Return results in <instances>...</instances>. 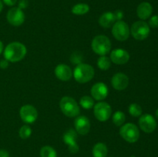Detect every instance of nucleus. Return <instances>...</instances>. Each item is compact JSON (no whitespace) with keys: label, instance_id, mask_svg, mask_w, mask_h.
Segmentation results:
<instances>
[{"label":"nucleus","instance_id":"1","mask_svg":"<svg viewBox=\"0 0 158 157\" xmlns=\"http://www.w3.org/2000/svg\"><path fill=\"white\" fill-rule=\"evenodd\" d=\"M26 53L27 49L25 45L19 42H13L5 48L4 57L11 62H17L23 60Z\"/></svg>","mask_w":158,"mask_h":157},{"label":"nucleus","instance_id":"2","mask_svg":"<svg viewBox=\"0 0 158 157\" xmlns=\"http://www.w3.org/2000/svg\"><path fill=\"white\" fill-rule=\"evenodd\" d=\"M95 75L93 66L86 63H80L76 66L73 75L79 83H86L90 81Z\"/></svg>","mask_w":158,"mask_h":157},{"label":"nucleus","instance_id":"3","mask_svg":"<svg viewBox=\"0 0 158 157\" xmlns=\"http://www.w3.org/2000/svg\"><path fill=\"white\" fill-rule=\"evenodd\" d=\"M60 107L65 115L70 118L77 117L80 112L78 103L70 96H64L60 102Z\"/></svg>","mask_w":158,"mask_h":157},{"label":"nucleus","instance_id":"4","mask_svg":"<svg viewBox=\"0 0 158 157\" xmlns=\"http://www.w3.org/2000/svg\"><path fill=\"white\" fill-rule=\"evenodd\" d=\"M91 47L93 51L97 55L100 56L106 55L109 53L111 49L110 40L106 35H97L93 39Z\"/></svg>","mask_w":158,"mask_h":157},{"label":"nucleus","instance_id":"5","mask_svg":"<svg viewBox=\"0 0 158 157\" xmlns=\"http://www.w3.org/2000/svg\"><path fill=\"white\" fill-rule=\"evenodd\" d=\"M120 135L127 143H134L140 138V131L136 125L127 123L120 128Z\"/></svg>","mask_w":158,"mask_h":157},{"label":"nucleus","instance_id":"6","mask_svg":"<svg viewBox=\"0 0 158 157\" xmlns=\"http://www.w3.org/2000/svg\"><path fill=\"white\" fill-rule=\"evenodd\" d=\"M132 36L137 40H144L149 35L151 32L150 26L148 23L143 20L137 21L132 25L131 29Z\"/></svg>","mask_w":158,"mask_h":157},{"label":"nucleus","instance_id":"7","mask_svg":"<svg viewBox=\"0 0 158 157\" xmlns=\"http://www.w3.org/2000/svg\"><path fill=\"white\" fill-rule=\"evenodd\" d=\"M112 34L118 41H126L130 36L129 26L124 21H117L112 27Z\"/></svg>","mask_w":158,"mask_h":157},{"label":"nucleus","instance_id":"8","mask_svg":"<svg viewBox=\"0 0 158 157\" xmlns=\"http://www.w3.org/2000/svg\"><path fill=\"white\" fill-rule=\"evenodd\" d=\"M94 113L96 119L99 121H107L112 113L111 106L105 102H100L94 106Z\"/></svg>","mask_w":158,"mask_h":157},{"label":"nucleus","instance_id":"9","mask_svg":"<svg viewBox=\"0 0 158 157\" xmlns=\"http://www.w3.org/2000/svg\"><path fill=\"white\" fill-rule=\"evenodd\" d=\"M19 115L20 118L24 123L27 124H32L37 119L38 112L33 106L25 105L20 108Z\"/></svg>","mask_w":158,"mask_h":157},{"label":"nucleus","instance_id":"10","mask_svg":"<svg viewBox=\"0 0 158 157\" xmlns=\"http://www.w3.org/2000/svg\"><path fill=\"white\" fill-rule=\"evenodd\" d=\"M6 18L9 24L13 26H19L24 22L25 14L22 9L18 7H12L8 11Z\"/></svg>","mask_w":158,"mask_h":157},{"label":"nucleus","instance_id":"11","mask_svg":"<svg viewBox=\"0 0 158 157\" xmlns=\"http://www.w3.org/2000/svg\"><path fill=\"white\" fill-rule=\"evenodd\" d=\"M139 126L142 131L146 133H151L157 127V122L151 114H143L139 119Z\"/></svg>","mask_w":158,"mask_h":157},{"label":"nucleus","instance_id":"12","mask_svg":"<svg viewBox=\"0 0 158 157\" xmlns=\"http://www.w3.org/2000/svg\"><path fill=\"white\" fill-rule=\"evenodd\" d=\"M77 134L78 133L76 130L70 129L66 131L63 135V142L68 146V149L71 153H77L80 149L77 143Z\"/></svg>","mask_w":158,"mask_h":157},{"label":"nucleus","instance_id":"13","mask_svg":"<svg viewBox=\"0 0 158 157\" xmlns=\"http://www.w3.org/2000/svg\"><path fill=\"white\" fill-rule=\"evenodd\" d=\"M74 127L77 133L82 135H87L90 130V122L87 117L84 115L77 116L74 121Z\"/></svg>","mask_w":158,"mask_h":157},{"label":"nucleus","instance_id":"14","mask_svg":"<svg viewBox=\"0 0 158 157\" xmlns=\"http://www.w3.org/2000/svg\"><path fill=\"white\" fill-rule=\"evenodd\" d=\"M108 87L103 83H95L92 86L90 90L91 96L94 99L101 101L105 99L108 95Z\"/></svg>","mask_w":158,"mask_h":157},{"label":"nucleus","instance_id":"15","mask_svg":"<svg viewBox=\"0 0 158 157\" xmlns=\"http://www.w3.org/2000/svg\"><path fill=\"white\" fill-rule=\"evenodd\" d=\"M111 85L116 90H124L129 85V78L122 72L116 73L111 78Z\"/></svg>","mask_w":158,"mask_h":157},{"label":"nucleus","instance_id":"16","mask_svg":"<svg viewBox=\"0 0 158 157\" xmlns=\"http://www.w3.org/2000/svg\"><path fill=\"white\" fill-rule=\"evenodd\" d=\"M110 60L117 65H123L128 62L130 54L127 50L123 49H114L110 52Z\"/></svg>","mask_w":158,"mask_h":157},{"label":"nucleus","instance_id":"17","mask_svg":"<svg viewBox=\"0 0 158 157\" xmlns=\"http://www.w3.org/2000/svg\"><path fill=\"white\" fill-rule=\"evenodd\" d=\"M55 75L61 81H69L73 76V71L66 64H59L55 69Z\"/></svg>","mask_w":158,"mask_h":157},{"label":"nucleus","instance_id":"18","mask_svg":"<svg viewBox=\"0 0 158 157\" xmlns=\"http://www.w3.org/2000/svg\"><path fill=\"white\" fill-rule=\"evenodd\" d=\"M153 12V7L151 3L148 2H143L137 6V16L141 20H146L151 16Z\"/></svg>","mask_w":158,"mask_h":157},{"label":"nucleus","instance_id":"19","mask_svg":"<svg viewBox=\"0 0 158 157\" xmlns=\"http://www.w3.org/2000/svg\"><path fill=\"white\" fill-rule=\"evenodd\" d=\"M116 22L114 12H106L102 14L99 18V24L100 26L105 29H109L112 27Z\"/></svg>","mask_w":158,"mask_h":157},{"label":"nucleus","instance_id":"20","mask_svg":"<svg viewBox=\"0 0 158 157\" xmlns=\"http://www.w3.org/2000/svg\"><path fill=\"white\" fill-rule=\"evenodd\" d=\"M92 152L94 157H106L108 152L107 146L104 143H98L94 145Z\"/></svg>","mask_w":158,"mask_h":157},{"label":"nucleus","instance_id":"21","mask_svg":"<svg viewBox=\"0 0 158 157\" xmlns=\"http://www.w3.org/2000/svg\"><path fill=\"white\" fill-rule=\"evenodd\" d=\"M89 11V6L86 3H78L72 8V13L77 15H83L88 13Z\"/></svg>","mask_w":158,"mask_h":157},{"label":"nucleus","instance_id":"22","mask_svg":"<svg viewBox=\"0 0 158 157\" xmlns=\"http://www.w3.org/2000/svg\"><path fill=\"white\" fill-rule=\"evenodd\" d=\"M111 60L106 55H102L97 60V66L101 70H107L110 68Z\"/></svg>","mask_w":158,"mask_h":157},{"label":"nucleus","instance_id":"23","mask_svg":"<svg viewBox=\"0 0 158 157\" xmlns=\"http://www.w3.org/2000/svg\"><path fill=\"white\" fill-rule=\"evenodd\" d=\"M126 120V115L121 111H117L113 115V123L117 126H121Z\"/></svg>","mask_w":158,"mask_h":157},{"label":"nucleus","instance_id":"24","mask_svg":"<svg viewBox=\"0 0 158 157\" xmlns=\"http://www.w3.org/2000/svg\"><path fill=\"white\" fill-rule=\"evenodd\" d=\"M41 157H57L56 151L49 146H45L40 149Z\"/></svg>","mask_w":158,"mask_h":157},{"label":"nucleus","instance_id":"25","mask_svg":"<svg viewBox=\"0 0 158 157\" xmlns=\"http://www.w3.org/2000/svg\"><path fill=\"white\" fill-rule=\"evenodd\" d=\"M80 104L83 109H89L94 106V100L91 96L84 95L80 99Z\"/></svg>","mask_w":158,"mask_h":157},{"label":"nucleus","instance_id":"26","mask_svg":"<svg viewBox=\"0 0 158 157\" xmlns=\"http://www.w3.org/2000/svg\"><path fill=\"white\" fill-rule=\"evenodd\" d=\"M129 113L134 117H139L142 115V108L137 103H131L129 106Z\"/></svg>","mask_w":158,"mask_h":157},{"label":"nucleus","instance_id":"27","mask_svg":"<svg viewBox=\"0 0 158 157\" xmlns=\"http://www.w3.org/2000/svg\"><path fill=\"white\" fill-rule=\"evenodd\" d=\"M31 134H32V129L28 125L23 126L19 131V135L20 138L23 139H27L28 138L30 137Z\"/></svg>","mask_w":158,"mask_h":157},{"label":"nucleus","instance_id":"28","mask_svg":"<svg viewBox=\"0 0 158 157\" xmlns=\"http://www.w3.org/2000/svg\"><path fill=\"white\" fill-rule=\"evenodd\" d=\"M148 25L151 28H158V15H155L151 16L148 22Z\"/></svg>","mask_w":158,"mask_h":157},{"label":"nucleus","instance_id":"29","mask_svg":"<svg viewBox=\"0 0 158 157\" xmlns=\"http://www.w3.org/2000/svg\"><path fill=\"white\" fill-rule=\"evenodd\" d=\"M71 62L76 64H80L82 62V56L79 53H73L71 55Z\"/></svg>","mask_w":158,"mask_h":157},{"label":"nucleus","instance_id":"30","mask_svg":"<svg viewBox=\"0 0 158 157\" xmlns=\"http://www.w3.org/2000/svg\"><path fill=\"white\" fill-rule=\"evenodd\" d=\"M29 6V1L28 0H19L18 2V8L20 9H25Z\"/></svg>","mask_w":158,"mask_h":157},{"label":"nucleus","instance_id":"31","mask_svg":"<svg viewBox=\"0 0 158 157\" xmlns=\"http://www.w3.org/2000/svg\"><path fill=\"white\" fill-rule=\"evenodd\" d=\"M114 16H115L116 20L117 21H120L122 20V18H123V12L121 10H117L114 12Z\"/></svg>","mask_w":158,"mask_h":157},{"label":"nucleus","instance_id":"32","mask_svg":"<svg viewBox=\"0 0 158 157\" xmlns=\"http://www.w3.org/2000/svg\"><path fill=\"white\" fill-rule=\"evenodd\" d=\"M18 0H2V2L8 6H13L17 3Z\"/></svg>","mask_w":158,"mask_h":157},{"label":"nucleus","instance_id":"33","mask_svg":"<svg viewBox=\"0 0 158 157\" xmlns=\"http://www.w3.org/2000/svg\"><path fill=\"white\" fill-rule=\"evenodd\" d=\"M8 66H9V61L6 60V58H5V59H2L1 61H0V68H1V69H7Z\"/></svg>","mask_w":158,"mask_h":157},{"label":"nucleus","instance_id":"34","mask_svg":"<svg viewBox=\"0 0 158 157\" xmlns=\"http://www.w3.org/2000/svg\"><path fill=\"white\" fill-rule=\"evenodd\" d=\"M0 157H9V153L6 149L0 150Z\"/></svg>","mask_w":158,"mask_h":157},{"label":"nucleus","instance_id":"35","mask_svg":"<svg viewBox=\"0 0 158 157\" xmlns=\"http://www.w3.org/2000/svg\"><path fill=\"white\" fill-rule=\"evenodd\" d=\"M3 49H4V47H3V43L2 42V41L0 40V54L3 51Z\"/></svg>","mask_w":158,"mask_h":157},{"label":"nucleus","instance_id":"36","mask_svg":"<svg viewBox=\"0 0 158 157\" xmlns=\"http://www.w3.org/2000/svg\"><path fill=\"white\" fill-rule=\"evenodd\" d=\"M2 9H3V2H2V0H0V12L2 11Z\"/></svg>","mask_w":158,"mask_h":157},{"label":"nucleus","instance_id":"37","mask_svg":"<svg viewBox=\"0 0 158 157\" xmlns=\"http://www.w3.org/2000/svg\"><path fill=\"white\" fill-rule=\"evenodd\" d=\"M155 115H156V118H157V119H158V109H157V110H156V112H155Z\"/></svg>","mask_w":158,"mask_h":157},{"label":"nucleus","instance_id":"38","mask_svg":"<svg viewBox=\"0 0 158 157\" xmlns=\"http://www.w3.org/2000/svg\"><path fill=\"white\" fill-rule=\"evenodd\" d=\"M131 157H135V156H134V155H131Z\"/></svg>","mask_w":158,"mask_h":157}]
</instances>
